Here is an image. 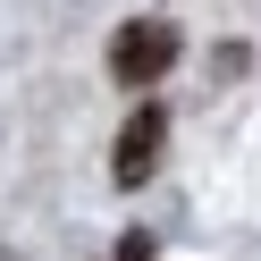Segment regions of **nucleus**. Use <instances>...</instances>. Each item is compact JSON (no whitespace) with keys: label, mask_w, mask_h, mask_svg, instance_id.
I'll return each instance as SVG.
<instances>
[{"label":"nucleus","mask_w":261,"mask_h":261,"mask_svg":"<svg viewBox=\"0 0 261 261\" xmlns=\"http://www.w3.org/2000/svg\"><path fill=\"white\" fill-rule=\"evenodd\" d=\"M160 143H169V110H160V101H135V118H126V126H118V143H110V177L135 194L143 177L160 169Z\"/></svg>","instance_id":"2"},{"label":"nucleus","mask_w":261,"mask_h":261,"mask_svg":"<svg viewBox=\"0 0 261 261\" xmlns=\"http://www.w3.org/2000/svg\"><path fill=\"white\" fill-rule=\"evenodd\" d=\"M118 261H152V236H126V244H118Z\"/></svg>","instance_id":"3"},{"label":"nucleus","mask_w":261,"mask_h":261,"mask_svg":"<svg viewBox=\"0 0 261 261\" xmlns=\"http://www.w3.org/2000/svg\"><path fill=\"white\" fill-rule=\"evenodd\" d=\"M169 68H177V25L169 17H126L118 34H110V76H118L126 93L160 85Z\"/></svg>","instance_id":"1"}]
</instances>
